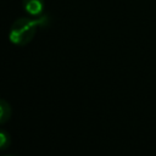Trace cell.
Listing matches in <instances>:
<instances>
[{"label":"cell","instance_id":"obj_1","mask_svg":"<svg viewBox=\"0 0 156 156\" xmlns=\"http://www.w3.org/2000/svg\"><path fill=\"white\" fill-rule=\"evenodd\" d=\"M48 22L49 21L46 15H41L39 17H33V18L29 17L17 18L10 28L9 39L15 45L24 46L33 40L38 28L46 26Z\"/></svg>","mask_w":156,"mask_h":156},{"label":"cell","instance_id":"obj_3","mask_svg":"<svg viewBox=\"0 0 156 156\" xmlns=\"http://www.w3.org/2000/svg\"><path fill=\"white\" fill-rule=\"evenodd\" d=\"M11 116H12L11 105L6 100L0 99V126H2L6 122H9Z\"/></svg>","mask_w":156,"mask_h":156},{"label":"cell","instance_id":"obj_2","mask_svg":"<svg viewBox=\"0 0 156 156\" xmlns=\"http://www.w3.org/2000/svg\"><path fill=\"white\" fill-rule=\"evenodd\" d=\"M23 9L30 17H39L44 15V0H22Z\"/></svg>","mask_w":156,"mask_h":156},{"label":"cell","instance_id":"obj_5","mask_svg":"<svg viewBox=\"0 0 156 156\" xmlns=\"http://www.w3.org/2000/svg\"><path fill=\"white\" fill-rule=\"evenodd\" d=\"M6 156H15V155H6Z\"/></svg>","mask_w":156,"mask_h":156},{"label":"cell","instance_id":"obj_4","mask_svg":"<svg viewBox=\"0 0 156 156\" xmlns=\"http://www.w3.org/2000/svg\"><path fill=\"white\" fill-rule=\"evenodd\" d=\"M11 144V135L5 129L0 128V150H6Z\"/></svg>","mask_w":156,"mask_h":156}]
</instances>
